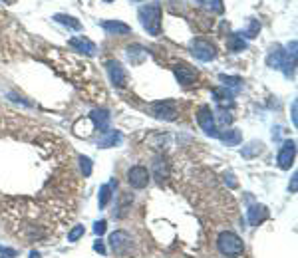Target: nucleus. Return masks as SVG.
I'll use <instances>...</instances> for the list:
<instances>
[{"label":"nucleus","mask_w":298,"mask_h":258,"mask_svg":"<svg viewBox=\"0 0 298 258\" xmlns=\"http://www.w3.org/2000/svg\"><path fill=\"white\" fill-rule=\"evenodd\" d=\"M217 248H219V252L227 258H237L242 254V250H244V244H242V240L239 235H235V233H231V230H225L219 235V239H217Z\"/></svg>","instance_id":"f257e3e1"},{"label":"nucleus","mask_w":298,"mask_h":258,"mask_svg":"<svg viewBox=\"0 0 298 258\" xmlns=\"http://www.w3.org/2000/svg\"><path fill=\"white\" fill-rule=\"evenodd\" d=\"M139 20L143 28L151 36H157L161 30V6L159 4H147L139 8Z\"/></svg>","instance_id":"f03ea898"},{"label":"nucleus","mask_w":298,"mask_h":258,"mask_svg":"<svg viewBox=\"0 0 298 258\" xmlns=\"http://www.w3.org/2000/svg\"><path fill=\"white\" fill-rule=\"evenodd\" d=\"M110 246H112V250L117 256H128L131 252L133 242H131V237L126 230H115V233L110 235Z\"/></svg>","instance_id":"7ed1b4c3"},{"label":"nucleus","mask_w":298,"mask_h":258,"mask_svg":"<svg viewBox=\"0 0 298 258\" xmlns=\"http://www.w3.org/2000/svg\"><path fill=\"white\" fill-rule=\"evenodd\" d=\"M149 113L157 119H165V121H173L177 119V106L175 101H155L151 108H149Z\"/></svg>","instance_id":"20e7f679"},{"label":"nucleus","mask_w":298,"mask_h":258,"mask_svg":"<svg viewBox=\"0 0 298 258\" xmlns=\"http://www.w3.org/2000/svg\"><path fill=\"white\" fill-rule=\"evenodd\" d=\"M193 50V56L197 58V60H201V62H209V60H213L215 56H217V50H215V46L205 40V38H197V40H193V46H191Z\"/></svg>","instance_id":"39448f33"},{"label":"nucleus","mask_w":298,"mask_h":258,"mask_svg":"<svg viewBox=\"0 0 298 258\" xmlns=\"http://www.w3.org/2000/svg\"><path fill=\"white\" fill-rule=\"evenodd\" d=\"M106 68H108V74H110V78H112L113 86L123 88V86L128 84V72H126V68H123L119 62H115V60H108V62H106Z\"/></svg>","instance_id":"423d86ee"},{"label":"nucleus","mask_w":298,"mask_h":258,"mask_svg":"<svg viewBox=\"0 0 298 258\" xmlns=\"http://www.w3.org/2000/svg\"><path fill=\"white\" fill-rule=\"evenodd\" d=\"M128 181L133 189H145L149 183V171L141 165L131 167L130 173H128Z\"/></svg>","instance_id":"0eeeda50"},{"label":"nucleus","mask_w":298,"mask_h":258,"mask_svg":"<svg viewBox=\"0 0 298 258\" xmlns=\"http://www.w3.org/2000/svg\"><path fill=\"white\" fill-rule=\"evenodd\" d=\"M197 121H199V125L201 129L205 131L207 135H213V137H219V133L215 131V119H213V111L209 106H203L199 113H197Z\"/></svg>","instance_id":"6e6552de"},{"label":"nucleus","mask_w":298,"mask_h":258,"mask_svg":"<svg viewBox=\"0 0 298 258\" xmlns=\"http://www.w3.org/2000/svg\"><path fill=\"white\" fill-rule=\"evenodd\" d=\"M296 157V143L294 141H286L279 151V167L280 169H290Z\"/></svg>","instance_id":"1a4fd4ad"},{"label":"nucleus","mask_w":298,"mask_h":258,"mask_svg":"<svg viewBox=\"0 0 298 258\" xmlns=\"http://www.w3.org/2000/svg\"><path fill=\"white\" fill-rule=\"evenodd\" d=\"M173 72H175L177 82L183 84V86H189V84H193V82L197 80V70L191 68V66H187V64H177V66L173 68Z\"/></svg>","instance_id":"9d476101"},{"label":"nucleus","mask_w":298,"mask_h":258,"mask_svg":"<svg viewBox=\"0 0 298 258\" xmlns=\"http://www.w3.org/2000/svg\"><path fill=\"white\" fill-rule=\"evenodd\" d=\"M266 217H268V211L262 207V204H255V207H251L249 209V213H246V219L251 224H261L262 221H266Z\"/></svg>","instance_id":"9b49d317"},{"label":"nucleus","mask_w":298,"mask_h":258,"mask_svg":"<svg viewBox=\"0 0 298 258\" xmlns=\"http://www.w3.org/2000/svg\"><path fill=\"white\" fill-rule=\"evenodd\" d=\"M70 46L76 48V50H80V52H86V54H90V56L95 54V44H93L92 40H88V38H84V36L72 38V40H70Z\"/></svg>","instance_id":"f8f14e48"},{"label":"nucleus","mask_w":298,"mask_h":258,"mask_svg":"<svg viewBox=\"0 0 298 258\" xmlns=\"http://www.w3.org/2000/svg\"><path fill=\"white\" fill-rule=\"evenodd\" d=\"M90 119L93 121L95 129H100V131H108V125H110V113H108L106 110H95V111H92Z\"/></svg>","instance_id":"ddd939ff"},{"label":"nucleus","mask_w":298,"mask_h":258,"mask_svg":"<svg viewBox=\"0 0 298 258\" xmlns=\"http://www.w3.org/2000/svg\"><path fill=\"white\" fill-rule=\"evenodd\" d=\"M102 28L104 30H108L110 34H130L131 28L128 24H123V22H117V20H106V22H102Z\"/></svg>","instance_id":"4468645a"},{"label":"nucleus","mask_w":298,"mask_h":258,"mask_svg":"<svg viewBox=\"0 0 298 258\" xmlns=\"http://www.w3.org/2000/svg\"><path fill=\"white\" fill-rule=\"evenodd\" d=\"M104 133H106V135L100 137V141H97L100 147H113V145H119L121 139H123L119 131H104Z\"/></svg>","instance_id":"2eb2a0df"},{"label":"nucleus","mask_w":298,"mask_h":258,"mask_svg":"<svg viewBox=\"0 0 298 258\" xmlns=\"http://www.w3.org/2000/svg\"><path fill=\"white\" fill-rule=\"evenodd\" d=\"M93 129H95L93 121L90 119V117H86V119H80V121L74 125V133L78 135V137H90V135L93 133Z\"/></svg>","instance_id":"dca6fc26"},{"label":"nucleus","mask_w":298,"mask_h":258,"mask_svg":"<svg viewBox=\"0 0 298 258\" xmlns=\"http://www.w3.org/2000/svg\"><path fill=\"white\" fill-rule=\"evenodd\" d=\"M219 137L223 139L227 145H239L241 139H242V135H241L239 129H227V133H221Z\"/></svg>","instance_id":"f3484780"},{"label":"nucleus","mask_w":298,"mask_h":258,"mask_svg":"<svg viewBox=\"0 0 298 258\" xmlns=\"http://www.w3.org/2000/svg\"><path fill=\"white\" fill-rule=\"evenodd\" d=\"M153 175H155V179L159 181V183H163V179L169 175V169L167 165L161 161V159H157L155 163H153Z\"/></svg>","instance_id":"a211bd4d"},{"label":"nucleus","mask_w":298,"mask_h":258,"mask_svg":"<svg viewBox=\"0 0 298 258\" xmlns=\"http://www.w3.org/2000/svg\"><path fill=\"white\" fill-rule=\"evenodd\" d=\"M54 20H56V22H60V24H64V26H68V28H72V30H80V28H82V24H80L78 20L72 18V16L56 14V16H54Z\"/></svg>","instance_id":"6ab92c4d"},{"label":"nucleus","mask_w":298,"mask_h":258,"mask_svg":"<svg viewBox=\"0 0 298 258\" xmlns=\"http://www.w3.org/2000/svg\"><path fill=\"white\" fill-rule=\"evenodd\" d=\"M110 199H112V187H110V185H104V187L100 189V199H97V203H100V209L108 207Z\"/></svg>","instance_id":"aec40b11"},{"label":"nucleus","mask_w":298,"mask_h":258,"mask_svg":"<svg viewBox=\"0 0 298 258\" xmlns=\"http://www.w3.org/2000/svg\"><path fill=\"white\" fill-rule=\"evenodd\" d=\"M128 56H130V60H133L135 64H139L143 58H145V50L141 48V46H133V48H128Z\"/></svg>","instance_id":"412c9836"},{"label":"nucleus","mask_w":298,"mask_h":258,"mask_svg":"<svg viewBox=\"0 0 298 258\" xmlns=\"http://www.w3.org/2000/svg\"><path fill=\"white\" fill-rule=\"evenodd\" d=\"M229 48H231L233 52H241V50L246 48V44H244L242 36H239V34H233L231 40H229Z\"/></svg>","instance_id":"4be33fe9"},{"label":"nucleus","mask_w":298,"mask_h":258,"mask_svg":"<svg viewBox=\"0 0 298 258\" xmlns=\"http://www.w3.org/2000/svg\"><path fill=\"white\" fill-rule=\"evenodd\" d=\"M84 233H86V228H84L82 224H76L74 228L68 233V240H70V242H76V240H80V237H84Z\"/></svg>","instance_id":"5701e85b"},{"label":"nucleus","mask_w":298,"mask_h":258,"mask_svg":"<svg viewBox=\"0 0 298 258\" xmlns=\"http://www.w3.org/2000/svg\"><path fill=\"white\" fill-rule=\"evenodd\" d=\"M80 167H82L84 177H90L92 175V161H90V157H80Z\"/></svg>","instance_id":"b1692460"},{"label":"nucleus","mask_w":298,"mask_h":258,"mask_svg":"<svg viewBox=\"0 0 298 258\" xmlns=\"http://www.w3.org/2000/svg\"><path fill=\"white\" fill-rule=\"evenodd\" d=\"M253 147H249V149H242V155L244 157H253V155H259L262 151V147H261V143H251Z\"/></svg>","instance_id":"393cba45"},{"label":"nucleus","mask_w":298,"mask_h":258,"mask_svg":"<svg viewBox=\"0 0 298 258\" xmlns=\"http://www.w3.org/2000/svg\"><path fill=\"white\" fill-rule=\"evenodd\" d=\"M221 82L225 84V88H227V86H229V88H237V86L241 84L239 78H231V75H221Z\"/></svg>","instance_id":"a878e982"},{"label":"nucleus","mask_w":298,"mask_h":258,"mask_svg":"<svg viewBox=\"0 0 298 258\" xmlns=\"http://www.w3.org/2000/svg\"><path fill=\"white\" fill-rule=\"evenodd\" d=\"M259 30H261V24L257 22V20H251V26H249V30L244 32L249 38H253V36H257L259 34Z\"/></svg>","instance_id":"bb28decb"},{"label":"nucleus","mask_w":298,"mask_h":258,"mask_svg":"<svg viewBox=\"0 0 298 258\" xmlns=\"http://www.w3.org/2000/svg\"><path fill=\"white\" fill-rule=\"evenodd\" d=\"M106 228H108V222H106V221H100V222H95V226H93V233L102 237V235L106 233Z\"/></svg>","instance_id":"cd10ccee"},{"label":"nucleus","mask_w":298,"mask_h":258,"mask_svg":"<svg viewBox=\"0 0 298 258\" xmlns=\"http://www.w3.org/2000/svg\"><path fill=\"white\" fill-rule=\"evenodd\" d=\"M0 254H2V258H14L16 256V250H12V248H0Z\"/></svg>","instance_id":"c85d7f7f"},{"label":"nucleus","mask_w":298,"mask_h":258,"mask_svg":"<svg viewBox=\"0 0 298 258\" xmlns=\"http://www.w3.org/2000/svg\"><path fill=\"white\" fill-rule=\"evenodd\" d=\"M93 250H95V252H100V254H106V246H104V242H102V240H95Z\"/></svg>","instance_id":"c756f323"},{"label":"nucleus","mask_w":298,"mask_h":258,"mask_svg":"<svg viewBox=\"0 0 298 258\" xmlns=\"http://www.w3.org/2000/svg\"><path fill=\"white\" fill-rule=\"evenodd\" d=\"M219 121L221 123H231V115H227V111H219Z\"/></svg>","instance_id":"7c9ffc66"},{"label":"nucleus","mask_w":298,"mask_h":258,"mask_svg":"<svg viewBox=\"0 0 298 258\" xmlns=\"http://www.w3.org/2000/svg\"><path fill=\"white\" fill-rule=\"evenodd\" d=\"M225 183L229 185L231 189H235V187H237V181L233 179V175H231V173H229V175H225Z\"/></svg>","instance_id":"2f4dec72"},{"label":"nucleus","mask_w":298,"mask_h":258,"mask_svg":"<svg viewBox=\"0 0 298 258\" xmlns=\"http://www.w3.org/2000/svg\"><path fill=\"white\" fill-rule=\"evenodd\" d=\"M213 8H215V12H223V4H221V0H213Z\"/></svg>","instance_id":"473e14b6"},{"label":"nucleus","mask_w":298,"mask_h":258,"mask_svg":"<svg viewBox=\"0 0 298 258\" xmlns=\"http://www.w3.org/2000/svg\"><path fill=\"white\" fill-rule=\"evenodd\" d=\"M296 183H298V179H296V175H294V177H292V187H290L292 193H296Z\"/></svg>","instance_id":"72a5a7b5"},{"label":"nucleus","mask_w":298,"mask_h":258,"mask_svg":"<svg viewBox=\"0 0 298 258\" xmlns=\"http://www.w3.org/2000/svg\"><path fill=\"white\" fill-rule=\"evenodd\" d=\"M30 258H40V254H38V252H32V254H30Z\"/></svg>","instance_id":"f704fd0d"},{"label":"nucleus","mask_w":298,"mask_h":258,"mask_svg":"<svg viewBox=\"0 0 298 258\" xmlns=\"http://www.w3.org/2000/svg\"><path fill=\"white\" fill-rule=\"evenodd\" d=\"M104 2H113V0H104Z\"/></svg>","instance_id":"c9c22d12"},{"label":"nucleus","mask_w":298,"mask_h":258,"mask_svg":"<svg viewBox=\"0 0 298 258\" xmlns=\"http://www.w3.org/2000/svg\"><path fill=\"white\" fill-rule=\"evenodd\" d=\"M133 2H141V0H133Z\"/></svg>","instance_id":"e433bc0d"}]
</instances>
